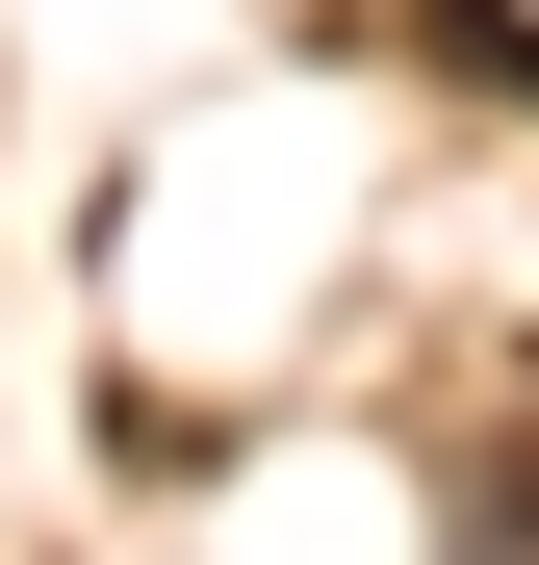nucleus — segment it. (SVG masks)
<instances>
[{"mask_svg":"<svg viewBox=\"0 0 539 565\" xmlns=\"http://www.w3.org/2000/svg\"><path fill=\"white\" fill-rule=\"evenodd\" d=\"M488 565H539V437H514V462H488Z\"/></svg>","mask_w":539,"mask_h":565,"instance_id":"2","label":"nucleus"},{"mask_svg":"<svg viewBox=\"0 0 539 565\" xmlns=\"http://www.w3.org/2000/svg\"><path fill=\"white\" fill-rule=\"evenodd\" d=\"M411 26H436V77H488V104H539V26H514V0H411Z\"/></svg>","mask_w":539,"mask_h":565,"instance_id":"1","label":"nucleus"}]
</instances>
